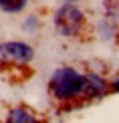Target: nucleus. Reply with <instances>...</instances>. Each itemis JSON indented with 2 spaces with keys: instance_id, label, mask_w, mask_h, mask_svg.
I'll use <instances>...</instances> for the list:
<instances>
[{
  "instance_id": "f257e3e1",
  "label": "nucleus",
  "mask_w": 119,
  "mask_h": 123,
  "mask_svg": "<svg viewBox=\"0 0 119 123\" xmlns=\"http://www.w3.org/2000/svg\"><path fill=\"white\" fill-rule=\"evenodd\" d=\"M50 89L56 99H71L87 89V79L73 69H59L50 79Z\"/></svg>"
},
{
  "instance_id": "f03ea898",
  "label": "nucleus",
  "mask_w": 119,
  "mask_h": 123,
  "mask_svg": "<svg viewBox=\"0 0 119 123\" xmlns=\"http://www.w3.org/2000/svg\"><path fill=\"white\" fill-rule=\"evenodd\" d=\"M83 26V14L73 4H65L55 14V28L63 37H75Z\"/></svg>"
},
{
  "instance_id": "7ed1b4c3",
  "label": "nucleus",
  "mask_w": 119,
  "mask_h": 123,
  "mask_svg": "<svg viewBox=\"0 0 119 123\" xmlns=\"http://www.w3.org/2000/svg\"><path fill=\"white\" fill-rule=\"evenodd\" d=\"M0 57L12 63H28L32 59V49L24 43H4L0 44Z\"/></svg>"
},
{
  "instance_id": "20e7f679",
  "label": "nucleus",
  "mask_w": 119,
  "mask_h": 123,
  "mask_svg": "<svg viewBox=\"0 0 119 123\" xmlns=\"http://www.w3.org/2000/svg\"><path fill=\"white\" fill-rule=\"evenodd\" d=\"M26 6V0H0V8L4 12H20Z\"/></svg>"
},
{
  "instance_id": "39448f33",
  "label": "nucleus",
  "mask_w": 119,
  "mask_h": 123,
  "mask_svg": "<svg viewBox=\"0 0 119 123\" xmlns=\"http://www.w3.org/2000/svg\"><path fill=\"white\" fill-rule=\"evenodd\" d=\"M8 119L10 121H34V117L30 115V113H26V111H22V109H16V111L10 113Z\"/></svg>"
},
{
  "instance_id": "423d86ee",
  "label": "nucleus",
  "mask_w": 119,
  "mask_h": 123,
  "mask_svg": "<svg viewBox=\"0 0 119 123\" xmlns=\"http://www.w3.org/2000/svg\"><path fill=\"white\" fill-rule=\"evenodd\" d=\"M115 89H117V91H119V79H117V83H115Z\"/></svg>"
},
{
  "instance_id": "0eeeda50",
  "label": "nucleus",
  "mask_w": 119,
  "mask_h": 123,
  "mask_svg": "<svg viewBox=\"0 0 119 123\" xmlns=\"http://www.w3.org/2000/svg\"><path fill=\"white\" fill-rule=\"evenodd\" d=\"M67 2H77V0H67Z\"/></svg>"
}]
</instances>
